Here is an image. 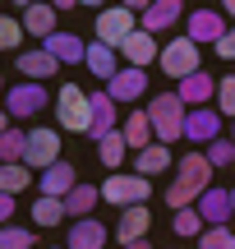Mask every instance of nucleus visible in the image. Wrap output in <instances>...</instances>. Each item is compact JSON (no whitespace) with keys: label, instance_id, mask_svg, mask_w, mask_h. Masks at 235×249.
Segmentation results:
<instances>
[{"label":"nucleus","instance_id":"obj_38","mask_svg":"<svg viewBox=\"0 0 235 249\" xmlns=\"http://www.w3.org/2000/svg\"><path fill=\"white\" fill-rule=\"evenodd\" d=\"M212 51H217V55H221V60H226V65H235V28H231L226 37H221L217 46H212Z\"/></svg>","mask_w":235,"mask_h":249},{"label":"nucleus","instance_id":"obj_4","mask_svg":"<svg viewBox=\"0 0 235 249\" xmlns=\"http://www.w3.org/2000/svg\"><path fill=\"white\" fill-rule=\"evenodd\" d=\"M55 161H60V129H55V124H33V129H28V148H23V166L33 171V176H42Z\"/></svg>","mask_w":235,"mask_h":249},{"label":"nucleus","instance_id":"obj_29","mask_svg":"<svg viewBox=\"0 0 235 249\" xmlns=\"http://www.w3.org/2000/svg\"><path fill=\"white\" fill-rule=\"evenodd\" d=\"M28 185H37V176L23 166V161H14V166H0V194H9V198H18Z\"/></svg>","mask_w":235,"mask_h":249},{"label":"nucleus","instance_id":"obj_28","mask_svg":"<svg viewBox=\"0 0 235 249\" xmlns=\"http://www.w3.org/2000/svg\"><path fill=\"white\" fill-rule=\"evenodd\" d=\"M23 148H28V129H23V124H9V129L0 134V166L23 161Z\"/></svg>","mask_w":235,"mask_h":249},{"label":"nucleus","instance_id":"obj_7","mask_svg":"<svg viewBox=\"0 0 235 249\" xmlns=\"http://www.w3.org/2000/svg\"><path fill=\"white\" fill-rule=\"evenodd\" d=\"M92 33H97V42H101V46L120 51V46H125V37H129V33H138V18L129 14L125 5H111V9H97V28H92Z\"/></svg>","mask_w":235,"mask_h":249},{"label":"nucleus","instance_id":"obj_36","mask_svg":"<svg viewBox=\"0 0 235 249\" xmlns=\"http://www.w3.org/2000/svg\"><path fill=\"white\" fill-rule=\"evenodd\" d=\"M203 157L212 161V171L235 166V143H231V139H217V143H208V148H203Z\"/></svg>","mask_w":235,"mask_h":249},{"label":"nucleus","instance_id":"obj_12","mask_svg":"<svg viewBox=\"0 0 235 249\" xmlns=\"http://www.w3.org/2000/svg\"><path fill=\"white\" fill-rule=\"evenodd\" d=\"M221 139V116H217V107H199V111H189L185 116V143H217Z\"/></svg>","mask_w":235,"mask_h":249},{"label":"nucleus","instance_id":"obj_46","mask_svg":"<svg viewBox=\"0 0 235 249\" xmlns=\"http://www.w3.org/2000/svg\"><path fill=\"white\" fill-rule=\"evenodd\" d=\"M51 249H60V245H51Z\"/></svg>","mask_w":235,"mask_h":249},{"label":"nucleus","instance_id":"obj_22","mask_svg":"<svg viewBox=\"0 0 235 249\" xmlns=\"http://www.w3.org/2000/svg\"><path fill=\"white\" fill-rule=\"evenodd\" d=\"M148 226H152V213H148V203L125 208V213H120V222H116V240H120V245L148 240Z\"/></svg>","mask_w":235,"mask_h":249},{"label":"nucleus","instance_id":"obj_27","mask_svg":"<svg viewBox=\"0 0 235 249\" xmlns=\"http://www.w3.org/2000/svg\"><path fill=\"white\" fill-rule=\"evenodd\" d=\"M125 157H129V143H125V134H106V139L97 143V161L106 166V176H116L120 166H125Z\"/></svg>","mask_w":235,"mask_h":249},{"label":"nucleus","instance_id":"obj_35","mask_svg":"<svg viewBox=\"0 0 235 249\" xmlns=\"http://www.w3.org/2000/svg\"><path fill=\"white\" fill-rule=\"evenodd\" d=\"M217 116L221 120H235V74H226V79H217Z\"/></svg>","mask_w":235,"mask_h":249},{"label":"nucleus","instance_id":"obj_1","mask_svg":"<svg viewBox=\"0 0 235 249\" xmlns=\"http://www.w3.org/2000/svg\"><path fill=\"white\" fill-rule=\"evenodd\" d=\"M51 107L60 134H92V92H83L79 83H60Z\"/></svg>","mask_w":235,"mask_h":249},{"label":"nucleus","instance_id":"obj_21","mask_svg":"<svg viewBox=\"0 0 235 249\" xmlns=\"http://www.w3.org/2000/svg\"><path fill=\"white\" fill-rule=\"evenodd\" d=\"M116 129H120V107L106 97V88L92 92V134H88V139H92V143H101L106 134H116Z\"/></svg>","mask_w":235,"mask_h":249},{"label":"nucleus","instance_id":"obj_2","mask_svg":"<svg viewBox=\"0 0 235 249\" xmlns=\"http://www.w3.org/2000/svg\"><path fill=\"white\" fill-rule=\"evenodd\" d=\"M148 120H152V134H157V143H180L185 139V116H189V107H185L175 92H162V97H152L148 102Z\"/></svg>","mask_w":235,"mask_h":249},{"label":"nucleus","instance_id":"obj_31","mask_svg":"<svg viewBox=\"0 0 235 249\" xmlns=\"http://www.w3.org/2000/svg\"><path fill=\"white\" fill-rule=\"evenodd\" d=\"M33 222L37 226H60L65 222V203H60V198H42V194H37L33 198Z\"/></svg>","mask_w":235,"mask_h":249},{"label":"nucleus","instance_id":"obj_17","mask_svg":"<svg viewBox=\"0 0 235 249\" xmlns=\"http://www.w3.org/2000/svg\"><path fill=\"white\" fill-rule=\"evenodd\" d=\"M42 51L65 70V65H83V55H88V42H83L79 33H55V37H46V42H42Z\"/></svg>","mask_w":235,"mask_h":249},{"label":"nucleus","instance_id":"obj_18","mask_svg":"<svg viewBox=\"0 0 235 249\" xmlns=\"http://www.w3.org/2000/svg\"><path fill=\"white\" fill-rule=\"evenodd\" d=\"M175 97H180L189 111H199V107H208V102L217 97V79H212L208 70H199V74H189L185 83H175Z\"/></svg>","mask_w":235,"mask_h":249},{"label":"nucleus","instance_id":"obj_44","mask_svg":"<svg viewBox=\"0 0 235 249\" xmlns=\"http://www.w3.org/2000/svg\"><path fill=\"white\" fill-rule=\"evenodd\" d=\"M231 143H235V120H231Z\"/></svg>","mask_w":235,"mask_h":249},{"label":"nucleus","instance_id":"obj_43","mask_svg":"<svg viewBox=\"0 0 235 249\" xmlns=\"http://www.w3.org/2000/svg\"><path fill=\"white\" fill-rule=\"evenodd\" d=\"M5 92H9V83H5V74H0V102H5Z\"/></svg>","mask_w":235,"mask_h":249},{"label":"nucleus","instance_id":"obj_19","mask_svg":"<svg viewBox=\"0 0 235 249\" xmlns=\"http://www.w3.org/2000/svg\"><path fill=\"white\" fill-rule=\"evenodd\" d=\"M14 70H18V79H23V83H46V79H55V74H60V65H55L51 55L37 46V51H18Z\"/></svg>","mask_w":235,"mask_h":249},{"label":"nucleus","instance_id":"obj_23","mask_svg":"<svg viewBox=\"0 0 235 249\" xmlns=\"http://www.w3.org/2000/svg\"><path fill=\"white\" fill-rule=\"evenodd\" d=\"M83 70H88L92 79L111 83V79L120 74V51H111V46H101V42H88V55H83Z\"/></svg>","mask_w":235,"mask_h":249},{"label":"nucleus","instance_id":"obj_16","mask_svg":"<svg viewBox=\"0 0 235 249\" xmlns=\"http://www.w3.org/2000/svg\"><path fill=\"white\" fill-rule=\"evenodd\" d=\"M212 176H217V171H212V161L203 157V148H194V152H185L180 161H175V180H185V185L189 189H212Z\"/></svg>","mask_w":235,"mask_h":249},{"label":"nucleus","instance_id":"obj_30","mask_svg":"<svg viewBox=\"0 0 235 249\" xmlns=\"http://www.w3.org/2000/svg\"><path fill=\"white\" fill-rule=\"evenodd\" d=\"M171 231L180 235V240H199L208 226H203V217H199V208H185V213H171Z\"/></svg>","mask_w":235,"mask_h":249},{"label":"nucleus","instance_id":"obj_3","mask_svg":"<svg viewBox=\"0 0 235 249\" xmlns=\"http://www.w3.org/2000/svg\"><path fill=\"white\" fill-rule=\"evenodd\" d=\"M101 203H111V208H138V203H148L152 198V180H143V176H134V171H116V176H106L101 180Z\"/></svg>","mask_w":235,"mask_h":249},{"label":"nucleus","instance_id":"obj_6","mask_svg":"<svg viewBox=\"0 0 235 249\" xmlns=\"http://www.w3.org/2000/svg\"><path fill=\"white\" fill-rule=\"evenodd\" d=\"M51 107V92H46V83H9V92H5V111H9V120L14 124H23V120H33L37 111H46Z\"/></svg>","mask_w":235,"mask_h":249},{"label":"nucleus","instance_id":"obj_32","mask_svg":"<svg viewBox=\"0 0 235 249\" xmlns=\"http://www.w3.org/2000/svg\"><path fill=\"white\" fill-rule=\"evenodd\" d=\"M37 231L33 226H0V249H33Z\"/></svg>","mask_w":235,"mask_h":249},{"label":"nucleus","instance_id":"obj_24","mask_svg":"<svg viewBox=\"0 0 235 249\" xmlns=\"http://www.w3.org/2000/svg\"><path fill=\"white\" fill-rule=\"evenodd\" d=\"M120 134H125L129 152H143V148H152V143H157L152 120H148V111H143V107H138V111H129V116L120 120Z\"/></svg>","mask_w":235,"mask_h":249},{"label":"nucleus","instance_id":"obj_15","mask_svg":"<svg viewBox=\"0 0 235 249\" xmlns=\"http://www.w3.org/2000/svg\"><path fill=\"white\" fill-rule=\"evenodd\" d=\"M79 185V171H74V161H55L51 171H42V176H37V194L42 198H60L65 203V194H69V189Z\"/></svg>","mask_w":235,"mask_h":249},{"label":"nucleus","instance_id":"obj_41","mask_svg":"<svg viewBox=\"0 0 235 249\" xmlns=\"http://www.w3.org/2000/svg\"><path fill=\"white\" fill-rule=\"evenodd\" d=\"M221 14H226V18H235V0H226V5H221Z\"/></svg>","mask_w":235,"mask_h":249},{"label":"nucleus","instance_id":"obj_42","mask_svg":"<svg viewBox=\"0 0 235 249\" xmlns=\"http://www.w3.org/2000/svg\"><path fill=\"white\" fill-rule=\"evenodd\" d=\"M120 249H152V245H148V240H134V245H120Z\"/></svg>","mask_w":235,"mask_h":249},{"label":"nucleus","instance_id":"obj_5","mask_svg":"<svg viewBox=\"0 0 235 249\" xmlns=\"http://www.w3.org/2000/svg\"><path fill=\"white\" fill-rule=\"evenodd\" d=\"M157 65H162V74L166 79H175V83H185L189 74H199L203 70V60H199V46L189 42V37H171V42H162V55H157Z\"/></svg>","mask_w":235,"mask_h":249},{"label":"nucleus","instance_id":"obj_37","mask_svg":"<svg viewBox=\"0 0 235 249\" xmlns=\"http://www.w3.org/2000/svg\"><path fill=\"white\" fill-rule=\"evenodd\" d=\"M199 249H235V231L231 226H208L199 235Z\"/></svg>","mask_w":235,"mask_h":249},{"label":"nucleus","instance_id":"obj_14","mask_svg":"<svg viewBox=\"0 0 235 249\" xmlns=\"http://www.w3.org/2000/svg\"><path fill=\"white\" fill-rule=\"evenodd\" d=\"M180 18H185V5H180V0H152L148 14L138 18V28H143L148 37H162V33H171Z\"/></svg>","mask_w":235,"mask_h":249},{"label":"nucleus","instance_id":"obj_39","mask_svg":"<svg viewBox=\"0 0 235 249\" xmlns=\"http://www.w3.org/2000/svg\"><path fill=\"white\" fill-rule=\"evenodd\" d=\"M0 226H14V198L0 194Z\"/></svg>","mask_w":235,"mask_h":249},{"label":"nucleus","instance_id":"obj_33","mask_svg":"<svg viewBox=\"0 0 235 249\" xmlns=\"http://www.w3.org/2000/svg\"><path fill=\"white\" fill-rule=\"evenodd\" d=\"M0 51H23V23L14 14H0Z\"/></svg>","mask_w":235,"mask_h":249},{"label":"nucleus","instance_id":"obj_34","mask_svg":"<svg viewBox=\"0 0 235 249\" xmlns=\"http://www.w3.org/2000/svg\"><path fill=\"white\" fill-rule=\"evenodd\" d=\"M199 203V189H189L185 180H171V189H166V208L171 213H185V208Z\"/></svg>","mask_w":235,"mask_h":249},{"label":"nucleus","instance_id":"obj_26","mask_svg":"<svg viewBox=\"0 0 235 249\" xmlns=\"http://www.w3.org/2000/svg\"><path fill=\"white\" fill-rule=\"evenodd\" d=\"M166 171H171V148L166 143H152V148L134 152V176L152 180V176H166Z\"/></svg>","mask_w":235,"mask_h":249},{"label":"nucleus","instance_id":"obj_13","mask_svg":"<svg viewBox=\"0 0 235 249\" xmlns=\"http://www.w3.org/2000/svg\"><path fill=\"white\" fill-rule=\"evenodd\" d=\"M199 217H203V226H231V217H235L231 189H226V185L203 189V194H199Z\"/></svg>","mask_w":235,"mask_h":249},{"label":"nucleus","instance_id":"obj_40","mask_svg":"<svg viewBox=\"0 0 235 249\" xmlns=\"http://www.w3.org/2000/svg\"><path fill=\"white\" fill-rule=\"evenodd\" d=\"M9 124H14V120H9V111H5V107H0V134H5V129H9Z\"/></svg>","mask_w":235,"mask_h":249},{"label":"nucleus","instance_id":"obj_20","mask_svg":"<svg viewBox=\"0 0 235 249\" xmlns=\"http://www.w3.org/2000/svg\"><path fill=\"white\" fill-rule=\"evenodd\" d=\"M106 226L97 222V217H83V222H69V231H65V249H106Z\"/></svg>","mask_w":235,"mask_h":249},{"label":"nucleus","instance_id":"obj_8","mask_svg":"<svg viewBox=\"0 0 235 249\" xmlns=\"http://www.w3.org/2000/svg\"><path fill=\"white\" fill-rule=\"evenodd\" d=\"M226 33H231V23H226L221 9H189V14H185V37H189L194 46H203V42L217 46Z\"/></svg>","mask_w":235,"mask_h":249},{"label":"nucleus","instance_id":"obj_10","mask_svg":"<svg viewBox=\"0 0 235 249\" xmlns=\"http://www.w3.org/2000/svg\"><path fill=\"white\" fill-rule=\"evenodd\" d=\"M55 5H37V0H28V5H18V23H23V37H37V42H46V37H55L60 28H55Z\"/></svg>","mask_w":235,"mask_h":249},{"label":"nucleus","instance_id":"obj_45","mask_svg":"<svg viewBox=\"0 0 235 249\" xmlns=\"http://www.w3.org/2000/svg\"><path fill=\"white\" fill-rule=\"evenodd\" d=\"M231 208H235V189H231Z\"/></svg>","mask_w":235,"mask_h":249},{"label":"nucleus","instance_id":"obj_11","mask_svg":"<svg viewBox=\"0 0 235 249\" xmlns=\"http://www.w3.org/2000/svg\"><path fill=\"white\" fill-rule=\"evenodd\" d=\"M157 55H162V42H157V37H148L143 28H138V33H129L125 46H120V65H129V70H148V65H157Z\"/></svg>","mask_w":235,"mask_h":249},{"label":"nucleus","instance_id":"obj_25","mask_svg":"<svg viewBox=\"0 0 235 249\" xmlns=\"http://www.w3.org/2000/svg\"><path fill=\"white\" fill-rule=\"evenodd\" d=\"M97 203H101V189L97 185H74L69 194H65V217H69V222H83V217H92L97 213Z\"/></svg>","mask_w":235,"mask_h":249},{"label":"nucleus","instance_id":"obj_9","mask_svg":"<svg viewBox=\"0 0 235 249\" xmlns=\"http://www.w3.org/2000/svg\"><path fill=\"white\" fill-rule=\"evenodd\" d=\"M143 92H148V70H129V65H120V74L106 83V97L116 107H134Z\"/></svg>","mask_w":235,"mask_h":249}]
</instances>
